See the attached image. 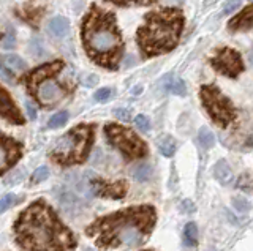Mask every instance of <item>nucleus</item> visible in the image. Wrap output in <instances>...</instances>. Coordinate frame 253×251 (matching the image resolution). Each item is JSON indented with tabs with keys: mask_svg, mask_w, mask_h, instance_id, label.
<instances>
[{
	"mask_svg": "<svg viewBox=\"0 0 253 251\" xmlns=\"http://www.w3.org/2000/svg\"><path fill=\"white\" fill-rule=\"evenodd\" d=\"M218 2V0H206L204 2V8H208V6H211V5H215Z\"/></svg>",
	"mask_w": 253,
	"mask_h": 251,
	"instance_id": "obj_37",
	"label": "nucleus"
},
{
	"mask_svg": "<svg viewBox=\"0 0 253 251\" xmlns=\"http://www.w3.org/2000/svg\"><path fill=\"white\" fill-rule=\"evenodd\" d=\"M160 85L163 89H168L171 93H174L176 97H184L185 92H187V87H185V82L180 79L177 76H165L163 79L160 81Z\"/></svg>",
	"mask_w": 253,
	"mask_h": 251,
	"instance_id": "obj_16",
	"label": "nucleus"
},
{
	"mask_svg": "<svg viewBox=\"0 0 253 251\" xmlns=\"http://www.w3.org/2000/svg\"><path fill=\"white\" fill-rule=\"evenodd\" d=\"M184 21V13L172 6L149 11L136 32V43L142 57L162 56L176 48Z\"/></svg>",
	"mask_w": 253,
	"mask_h": 251,
	"instance_id": "obj_4",
	"label": "nucleus"
},
{
	"mask_svg": "<svg viewBox=\"0 0 253 251\" xmlns=\"http://www.w3.org/2000/svg\"><path fill=\"white\" fill-rule=\"evenodd\" d=\"M22 155V145L16 139L2 135V147H0V171L2 174L11 169Z\"/></svg>",
	"mask_w": 253,
	"mask_h": 251,
	"instance_id": "obj_11",
	"label": "nucleus"
},
{
	"mask_svg": "<svg viewBox=\"0 0 253 251\" xmlns=\"http://www.w3.org/2000/svg\"><path fill=\"white\" fill-rule=\"evenodd\" d=\"M233 206L239 214H247V212H250V209H252V204L245 198H241V196L233 198Z\"/></svg>",
	"mask_w": 253,
	"mask_h": 251,
	"instance_id": "obj_25",
	"label": "nucleus"
},
{
	"mask_svg": "<svg viewBox=\"0 0 253 251\" xmlns=\"http://www.w3.org/2000/svg\"><path fill=\"white\" fill-rule=\"evenodd\" d=\"M174 2H180V0H174Z\"/></svg>",
	"mask_w": 253,
	"mask_h": 251,
	"instance_id": "obj_41",
	"label": "nucleus"
},
{
	"mask_svg": "<svg viewBox=\"0 0 253 251\" xmlns=\"http://www.w3.org/2000/svg\"><path fill=\"white\" fill-rule=\"evenodd\" d=\"M111 97H113V92H111V89H108V87H103V89L97 90L93 95L95 101H100V103H105V101H108Z\"/></svg>",
	"mask_w": 253,
	"mask_h": 251,
	"instance_id": "obj_28",
	"label": "nucleus"
},
{
	"mask_svg": "<svg viewBox=\"0 0 253 251\" xmlns=\"http://www.w3.org/2000/svg\"><path fill=\"white\" fill-rule=\"evenodd\" d=\"M131 174L134 180H138V182H146V180H149V177L152 176V168H150V164L147 163H139L133 168Z\"/></svg>",
	"mask_w": 253,
	"mask_h": 251,
	"instance_id": "obj_19",
	"label": "nucleus"
},
{
	"mask_svg": "<svg viewBox=\"0 0 253 251\" xmlns=\"http://www.w3.org/2000/svg\"><path fill=\"white\" fill-rule=\"evenodd\" d=\"M47 30H49L52 36L63 38V36H67V34L70 32V22L67 18H63V16H55L49 21Z\"/></svg>",
	"mask_w": 253,
	"mask_h": 251,
	"instance_id": "obj_17",
	"label": "nucleus"
},
{
	"mask_svg": "<svg viewBox=\"0 0 253 251\" xmlns=\"http://www.w3.org/2000/svg\"><path fill=\"white\" fill-rule=\"evenodd\" d=\"M14 44H16V38H14V35H11V34H5L3 38H2V48H3V49H11V48H14Z\"/></svg>",
	"mask_w": 253,
	"mask_h": 251,
	"instance_id": "obj_33",
	"label": "nucleus"
},
{
	"mask_svg": "<svg viewBox=\"0 0 253 251\" xmlns=\"http://www.w3.org/2000/svg\"><path fill=\"white\" fill-rule=\"evenodd\" d=\"M249 60H250V64H252V67H253V48H252V51L249 52Z\"/></svg>",
	"mask_w": 253,
	"mask_h": 251,
	"instance_id": "obj_38",
	"label": "nucleus"
},
{
	"mask_svg": "<svg viewBox=\"0 0 253 251\" xmlns=\"http://www.w3.org/2000/svg\"><path fill=\"white\" fill-rule=\"evenodd\" d=\"M247 144H249V145H252V147H253V136H252V138H250V139H249V141H247Z\"/></svg>",
	"mask_w": 253,
	"mask_h": 251,
	"instance_id": "obj_39",
	"label": "nucleus"
},
{
	"mask_svg": "<svg viewBox=\"0 0 253 251\" xmlns=\"http://www.w3.org/2000/svg\"><path fill=\"white\" fill-rule=\"evenodd\" d=\"M200 100L211 119L218 127L226 128L236 120V109L215 84H204L200 89Z\"/></svg>",
	"mask_w": 253,
	"mask_h": 251,
	"instance_id": "obj_7",
	"label": "nucleus"
},
{
	"mask_svg": "<svg viewBox=\"0 0 253 251\" xmlns=\"http://www.w3.org/2000/svg\"><path fill=\"white\" fill-rule=\"evenodd\" d=\"M14 240L24 251H75L78 242L44 201H35L14 221Z\"/></svg>",
	"mask_w": 253,
	"mask_h": 251,
	"instance_id": "obj_1",
	"label": "nucleus"
},
{
	"mask_svg": "<svg viewBox=\"0 0 253 251\" xmlns=\"http://www.w3.org/2000/svg\"><path fill=\"white\" fill-rule=\"evenodd\" d=\"M26 109H27V114H29L30 119H32V120H35V119H37V108L27 101V103H26Z\"/></svg>",
	"mask_w": 253,
	"mask_h": 251,
	"instance_id": "obj_36",
	"label": "nucleus"
},
{
	"mask_svg": "<svg viewBox=\"0 0 253 251\" xmlns=\"http://www.w3.org/2000/svg\"><path fill=\"white\" fill-rule=\"evenodd\" d=\"M22 176H24L22 171H16V172H13V174H10V177H3V185H14V183H18V182H21Z\"/></svg>",
	"mask_w": 253,
	"mask_h": 251,
	"instance_id": "obj_31",
	"label": "nucleus"
},
{
	"mask_svg": "<svg viewBox=\"0 0 253 251\" xmlns=\"http://www.w3.org/2000/svg\"><path fill=\"white\" fill-rule=\"evenodd\" d=\"M157 214L152 206H134L101 216L87 227L85 234L103 250L138 247L152 232Z\"/></svg>",
	"mask_w": 253,
	"mask_h": 251,
	"instance_id": "obj_2",
	"label": "nucleus"
},
{
	"mask_svg": "<svg viewBox=\"0 0 253 251\" xmlns=\"http://www.w3.org/2000/svg\"><path fill=\"white\" fill-rule=\"evenodd\" d=\"M184 239H185V245H188V247H195L198 243V226L195 223L185 224Z\"/></svg>",
	"mask_w": 253,
	"mask_h": 251,
	"instance_id": "obj_21",
	"label": "nucleus"
},
{
	"mask_svg": "<svg viewBox=\"0 0 253 251\" xmlns=\"http://www.w3.org/2000/svg\"><path fill=\"white\" fill-rule=\"evenodd\" d=\"M98 76L97 74H87V76H84L83 79H81V84L83 85H85V87H93L95 84H98Z\"/></svg>",
	"mask_w": 253,
	"mask_h": 251,
	"instance_id": "obj_34",
	"label": "nucleus"
},
{
	"mask_svg": "<svg viewBox=\"0 0 253 251\" xmlns=\"http://www.w3.org/2000/svg\"><path fill=\"white\" fill-rule=\"evenodd\" d=\"M95 139V127L93 125L81 123L71 128L62 138L57 139L49 152V156L54 163L60 166H73L81 164L87 160L90 153Z\"/></svg>",
	"mask_w": 253,
	"mask_h": 251,
	"instance_id": "obj_6",
	"label": "nucleus"
},
{
	"mask_svg": "<svg viewBox=\"0 0 253 251\" xmlns=\"http://www.w3.org/2000/svg\"><path fill=\"white\" fill-rule=\"evenodd\" d=\"M0 95H2L0 97V114H2V119L13 125H22L24 117L5 87H2V90H0Z\"/></svg>",
	"mask_w": 253,
	"mask_h": 251,
	"instance_id": "obj_12",
	"label": "nucleus"
},
{
	"mask_svg": "<svg viewBox=\"0 0 253 251\" xmlns=\"http://www.w3.org/2000/svg\"><path fill=\"white\" fill-rule=\"evenodd\" d=\"M134 125L138 127V130L139 131H142V133H147L149 130H150V120L147 119L146 115H136V119H134Z\"/></svg>",
	"mask_w": 253,
	"mask_h": 251,
	"instance_id": "obj_27",
	"label": "nucleus"
},
{
	"mask_svg": "<svg viewBox=\"0 0 253 251\" xmlns=\"http://www.w3.org/2000/svg\"><path fill=\"white\" fill-rule=\"evenodd\" d=\"M139 92H141V87H136V89L133 90V93H139Z\"/></svg>",
	"mask_w": 253,
	"mask_h": 251,
	"instance_id": "obj_40",
	"label": "nucleus"
},
{
	"mask_svg": "<svg viewBox=\"0 0 253 251\" xmlns=\"http://www.w3.org/2000/svg\"><path fill=\"white\" fill-rule=\"evenodd\" d=\"M157 147H158V150H160V153L163 156H172L174 152H176V139H174L172 136L169 135H163L157 139Z\"/></svg>",
	"mask_w": 253,
	"mask_h": 251,
	"instance_id": "obj_18",
	"label": "nucleus"
},
{
	"mask_svg": "<svg viewBox=\"0 0 253 251\" xmlns=\"http://www.w3.org/2000/svg\"><path fill=\"white\" fill-rule=\"evenodd\" d=\"M213 177H215V180L221 185H229L234 179L231 166H229L225 160H218L215 163V166H213Z\"/></svg>",
	"mask_w": 253,
	"mask_h": 251,
	"instance_id": "obj_15",
	"label": "nucleus"
},
{
	"mask_svg": "<svg viewBox=\"0 0 253 251\" xmlns=\"http://www.w3.org/2000/svg\"><path fill=\"white\" fill-rule=\"evenodd\" d=\"M105 136L108 143L116 147L126 160H139L147 155V145L136 133L125 125L106 123Z\"/></svg>",
	"mask_w": 253,
	"mask_h": 251,
	"instance_id": "obj_8",
	"label": "nucleus"
},
{
	"mask_svg": "<svg viewBox=\"0 0 253 251\" xmlns=\"http://www.w3.org/2000/svg\"><path fill=\"white\" fill-rule=\"evenodd\" d=\"M55 199L59 201L62 209L70 215H78L83 210V201L75 191L68 190V188H55L54 190Z\"/></svg>",
	"mask_w": 253,
	"mask_h": 251,
	"instance_id": "obj_13",
	"label": "nucleus"
},
{
	"mask_svg": "<svg viewBox=\"0 0 253 251\" xmlns=\"http://www.w3.org/2000/svg\"><path fill=\"white\" fill-rule=\"evenodd\" d=\"M106 2L117 6H133V5H154L158 0H106Z\"/></svg>",
	"mask_w": 253,
	"mask_h": 251,
	"instance_id": "obj_24",
	"label": "nucleus"
},
{
	"mask_svg": "<svg viewBox=\"0 0 253 251\" xmlns=\"http://www.w3.org/2000/svg\"><path fill=\"white\" fill-rule=\"evenodd\" d=\"M47 177H49V169H47L46 166H40L34 172V176H32V182L40 183V182H43V180H46Z\"/></svg>",
	"mask_w": 253,
	"mask_h": 251,
	"instance_id": "obj_26",
	"label": "nucleus"
},
{
	"mask_svg": "<svg viewBox=\"0 0 253 251\" xmlns=\"http://www.w3.org/2000/svg\"><path fill=\"white\" fill-rule=\"evenodd\" d=\"M87 251H92V250H87Z\"/></svg>",
	"mask_w": 253,
	"mask_h": 251,
	"instance_id": "obj_42",
	"label": "nucleus"
},
{
	"mask_svg": "<svg viewBox=\"0 0 253 251\" xmlns=\"http://www.w3.org/2000/svg\"><path fill=\"white\" fill-rule=\"evenodd\" d=\"M89 190L90 194L100 196V198L109 199H122L126 194V183L125 182H106V180L92 177L89 179Z\"/></svg>",
	"mask_w": 253,
	"mask_h": 251,
	"instance_id": "obj_10",
	"label": "nucleus"
},
{
	"mask_svg": "<svg viewBox=\"0 0 253 251\" xmlns=\"http://www.w3.org/2000/svg\"><path fill=\"white\" fill-rule=\"evenodd\" d=\"M3 65H6L8 68H13V70H24L26 68V62H24L19 56H16V54H8V56L3 57Z\"/></svg>",
	"mask_w": 253,
	"mask_h": 251,
	"instance_id": "obj_22",
	"label": "nucleus"
},
{
	"mask_svg": "<svg viewBox=\"0 0 253 251\" xmlns=\"http://www.w3.org/2000/svg\"><path fill=\"white\" fill-rule=\"evenodd\" d=\"M180 210L184 212V214H193V212L196 210V207H195V204L192 201L185 199L184 202L180 204Z\"/></svg>",
	"mask_w": 253,
	"mask_h": 251,
	"instance_id": "obj_35",
	"label": "nucleus"
},
{
	"mask_svg": "<svg viewBox=\"0 0 253 251\" xmlns=\"http://www.w3.org/2000/svg\"><path fill=\"white\" fill-rule=\"evenodd\" d=\"M114 117H116V119L121 120V122H130V120H131L130 109H125V108H117V109H114Z\"/></svg>",
	"mask_w": 253,
	"mask_h": 251,
	"instance_id": "obj_29",
	"label": "nucleus"
},
{
	"mask_svg": "<svg viewBox=\"0 0 253 251\" xmlns=\"http://www.w3.org/2000/svg\"><path fill=\"white\" fill-rule=\"evenodd\" d=\"M65 68L63 60H54L44 64L22 76V84L26 85L27 93L42 106H54L55 103L73 92V85L60 84L57 77Z\"/></svg>",
	"mask_w": 253,
	"mask_h": 251,
	"instance_id": "obj_5",
	"label": "nucleus"
},
{
	"mask_svg": "<svg viewBox=\"0 0 253 251\" xmlns=\"http://www.w3.org/2000/svg\"><path fill=\"white\" fill-rule=\"evenodd\" d=\"M198 143L204 148H211L215 144V136H213V133L208 127H201L200 131H198Z\"/></svg>",
	"mask_w": 253,
	"mask_h": 251,
	"instance_id": "obj_20",
	"label": "nucleus"
},
{
	"mask_svg": "<svg viewBox=\"0 0 253 251\" xmlns=\"http://www.w3.org/2000/svg\"><path fill=\"white\" fill-rule=\"evenodd\" d=\"M241 5H242V0H228L226 5L223 6V14H229L236 11Z\"/></svg>",
	"mask_w": 253,
	"mask_h": 251,
	"instance_id": "obj_32",
	"label": "nucleus"
},
{
	"mask_svg": "<svg viewBox=\"0 0 253 251\" xmlns=\"http://www.w3.org/2000/svg\"><path fill=\"white\" fill-rule=\"evenodd\" d=\"M81 40L85 54L95 65L113 72L119 68L125 44L113 11L92 5L81 22Z\"/></svg>",
	"mask_w": 253,
	"mask_h": 251,
	"instance_id": "obj_3",
	"label": "nucleus"
},
{
	"mask_svg": "<svg viewBox=\"0 0 253 251\" xmlns=\"http://www.w3.org/2000/svg\"><path fill=\"white\" fill-rule=\"evenodd\" d=\"M211 65L215 72L228 77H237L244 72V62L241 54L233 48H220L211 59Z\"/></svg>",
	"mask_w": 253,
	"mask_h": 251,
	"instance_id": "obj_9",
	"label": "nucleus"
},
{
	"mask_svg": "<svg viewBox=\"0 0 253 251\" xmlns=\"http://www.w3.org/2000/svg\"><path fill=\"white\" fill-rule=\"evenodd\" d=\"M18 202V198H16V194H5L2 198V212H6L8 209H10L11 206H14V204Z\"/></svg>",
	"mask_w": 253,
	"mask_h": 251,
	"instance_id": "obj_30",
	"label": "nucleus"
},
{
	"mask_svg": "<svg viewBox=\"0 0 253 251\" xmlns=\"http://www.w3.org/2000/svg\"><path fill=\"white\" fill-rule=\"evenodd\" d=\"M68 122V112L67 111H60V112H57V114H54L51 119H49V122H47V127L49 128H52V130H55V128H60V127H63Z\"/></svg>",
	"mask_w": 253,
	"mask_h": 251,
	"instance_id": "obj_23",
	"label": "nucleus"
},
{
	"mask_svg": "<svg viewBox=\"0 0 253 251\" xmlns=\"http://www.w3.org/2000/svg\"><path fill=\"white\" fill-rule=\"evenodd\" d=\"M228 29L233 30V32H242V30H250L253 29V3L245 6L239 14L228 22Z\"/></svg>",
	"mask_w": 253,
	"mask_h": 251,
	"instance_id": "obj_14",
	"label": "nucleus"
}]
</instances>
